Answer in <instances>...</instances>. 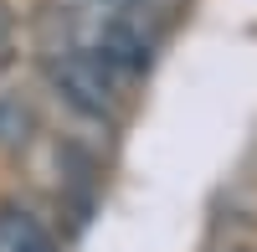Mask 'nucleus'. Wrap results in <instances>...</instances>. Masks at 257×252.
Segmentation results:
<instances>
[{"label": "nucleus", "mask_w": 257, "mask_h": 252, "mask_svg": "<svg viewBox=\"0 0 257 252\" xmlns=\"http://www.w3.org/2000/svg\"><path fill=\"white\" fill-rule=\"evenodd\" d=\"M0 252H57V242L26 206H0Z\"/></svg>", "instance_id": "3"}, {"label": "nucleus", "mask_w": 257, "mask_h": 252, "mask_svg": "<svg viewBox=\"0 0 257 252\" xmlns=\"http://www.w3.org/2000/svg\"><path fill=\"white\" fill-rule=\"evenodd\" d=\"M47 82H52V93L67 103L72 113H82V118H108V113L118 108V93H123V82L103 67L88 47L52 52V62H47Z\"/></svg>", "instance_id": "2"}, {"label": "nucleus", "mask_w": 257, "mask_h": 252, "mask_svg": "<svg viewBox=\"0 0 257 252\" xmlns=\"http://www.w3.org/2000/svg\"><path fill=\"white\" fill-rule=\"evenodd\" d=\"M0 36H6V11H0Z\"/></svg>", "instance_id": "5"}, {"label": "nucleus", "mask_w": 257, "mask_h": 252, "mask_svg": "<svg viewBox=\"0 0 257 252\" xmlns=\"http://www.w3.org/2000/svg\"><path fill=\"white\" fill-rule=\"evenodd\" d=\"M31 134V113L21 103H0V144H26Z\"/></svg>", "instance_id": "4"}, {"label": "nucleus", "mask_w": 257, "mask_h": 252, "mask_svg": "<svg viewBox=\"0 0 257 252\" xmlns=\"http://www.w3.org/2000/svg\"><path fill=\"white\" fill-rule=\"evenodd\" d=\"M155 47H160V31H155V21H149V11L139 6V0H118V6H108L98 16L93 36H88V52L123 82V88L149 72Z\"/></svg>", "instance_id": "1"}]
</instances>
